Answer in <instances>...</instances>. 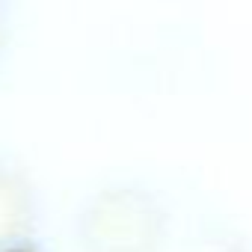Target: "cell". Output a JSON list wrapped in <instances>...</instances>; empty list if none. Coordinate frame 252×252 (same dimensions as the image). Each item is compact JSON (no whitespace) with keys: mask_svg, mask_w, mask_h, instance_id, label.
Here are the masks:
<instances>
[{"mask_svg":"<svg viewBox=\"0 0 252 252\" xmlns=\"http://www.w3.org/2000/svg\"><path fill=\"white\" fill-rule=\"evenodd\" d=\"M6 252H33V249H30V243H27V246H15V249H6Z\"/></svg>","mask_w":252,"mask_h":252,"instance_id":"cell-3","label":"cell"},{"mask_svg":"<svg viewBox=\"0 0 252 252\" xmlns=\"http://www.w3.org/2000/svg\"><path fill=\"white\" fill-rule=\"evenodd\" d=\"M3 39H6V18H3V6H0V48H3Z\"/></svg>","mask_w":252,"mask_h":252,"instance_id":"cell-2","label":"cell"},{"mask_svg":"<svg viewBox=\"0 0 252 252\" xmlns=\"http://www.w3.org/2000/svg\"><path fill=\"white\" fill-rule=\"evenodd\" d=\"M36 222V196L24 172L0 158V252L27 246Z\"/></svg>","mask_w":252,"mask_h":252,"instance_id":"cell-1","label":"cell"}]
</instances>
